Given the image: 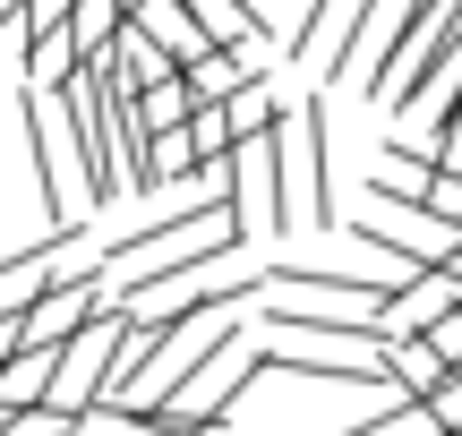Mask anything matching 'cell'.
Returning a JSON list of instances; mask_svg holds the SVG:
<instances>
[{"instance_id":"1","label":"cell","mask_w":462,"mask_h":436,"mask_svg":"<svg viewBox=\"0 0 462 436\" xmlns=\"http://www.w3.org/2000/svg\"><path fill=\"white\" fill-rule=\"evenodd\" d=\"M231 188H240V180H215L198 205H171V214L137 223L129 240H112V249L95 257V274H103V291H112V308L137 300L146 283H163V274H180V266H206V257H231V249H240L248 223L231 214Z\"/></svg>"},{"instance_id":"2","label":"cell","mask_w":462,"mask_h":436,"mask_svg":"<svg viewBox=\"0 0 462 436\" xmlns=\"http://www.w3.org/2000/svg\"><path fill=\"white\" fill-rule=\"evenodd\" d=\"M282 180H291V214L300 223L343 232V205H334V103L326 95L300 103L291 137H282Z\"/></svg>"},{"instance_id":"3","label":"cell","mask_w":462,"mask_h":436,"mask_svg":"<svg viewBox=\"0 0 462 436\" xmlns=\"http://www.w3.org/2000/svg\"><path fill=\"white\" fill-rule=\"evenodd\" d=\"M446 9H454V0H377L343 68H351V77L368 86V95H385V86H394V68L411 60L420 43H429V26H437V17H446Z\"/></svg>"},{"instance_id":"4","label":"cell","mask_w":462,"mask_h":436,"mask_svg":"<svg viewBox=\"0 0 462 436\" xmlns=\"http://www.w3.org/2000/svg\"><path fill=\"white\" fill-rule=\"evenodd\" d=\"M368 9H377V0H309V17H300V34L282 51H291L300 68H317L326 86H343V60H351V43H360Z\"/></svg>"},{"instance_id":"5","label":"cell","mask_w":462,"mask_h":436,"mask_svg":"<svg viewBox=\"0 0 462 436\" xmlns=\"http://www.w3.org/2000/svg\"><path fill=\"white\" fill-rule=\"evenodd\" d=\"M454 68H462V0H454L446 17H437V26H429V43H420L411 60L394 68V86H385L377 103H385V112H411V103L446 95V86H454Z\"/></svg>"},{"instance_id":"6","label":"cell","mask_w":462,"mask_h":436,"mask_svg":"<svg viewBox=\"0 0 462 436\" xmlns=\"http://www.w3.org/2000/svg\"><path fill=\"white\" fill-rule=\"evenodd\" d=\"M360 240L385 249V257H402V266H446V257L462 249V223H446L437 205H402V214H368Z\"/></svg>"},{"instance_id":"7","label":"cell","mask_w":462,"mask_h":436,"mask_svg":"<svg viewBox=\"0 0 462 436\" xmlns=\"http://www.w3.org/2000/svg\"><path fill=\"white\" fill-rule=\"evenodd\" d=\"M437 180H446V154H437L429 137H385L368 197H377V205H429V188H437Z\"/></svg>"},{"instance_id":"8","label":"cell","mask_w":462,"mask_h":436,"mask_svg":"<svg viewBox=\"0 0 462 436\" xmlns=\"http://www.w3.org/2000/svg\"><path fill=\"white\" fill-rule=\"evenodd\" d=\"M257 51H265V43H206L198 60H189V86H198V103H231V95H248V86L265 77Z\"/></svg>"},{"instance_id":"9","label":"cell","mask_w":462,"mask_h":436,"mask_svg":"<svg viewBox=\"0 0 462 436\" xmlns=\"http://www.w3.org/2000/svg\"><path fill=\"white\" fill-rule=\"evenodd\" d=\"M377 359H385V377H394L402 394H420V403H429L437 386H446V351H437L429 334H394V325H385V342H377Z\"/></svg>"},{"instance_id":"10","label":"cell","mask_w":462,"mask_h":436,"mask_svg":"<svg viewBox=\"0 0 462 436\" xmlns=\"http://www.w3.org/2000/svg\"><path fill=\"white\" fill-rule=\"evenodd\" d=\"M446 308H462V291H454V274H446V266H420L411 283H402V300L385 308V325H394V334H429V325L446 317Z\"/></svg>"},{"instance_id":"11","label":"cell","mask_w":462,"mask_h":436,"mask_svg":"<svg viewBox=\"0 0 462 436\" xmlns=\"http://www.w3.org/2000/svg\"><path fill=\"white\" fill-rule=\"evenodd\" d=\"M334 436H446V428H437V411L420 403V394H377L360 420L334 428Z\"/></svg>"},{"instance_id":"12","label":"cell","mask_w":462,"mask_h":436,"mask_svg":"<svg viewBox=\"0 0 462 436\" xmlns=\"http://www.w3.org/2000/svg\"><path fill=\"white\" fill-rule=\"evenodd\" d=\"M51 368H60V342H34V351H9L0 359V411H26L51 394Z\"/></svg>"},{"instance_id":"13","label":"cell","mask_w":462,"mask_h":436,"mask_svg":"<svg viewBox=\"0 0 462 436\" xmlns=\"http://www.w3.org/2000/svg\"><path fill=\"white\" fill-rule=\"evenodd\" d=\"M0 436H86V411L26 403V411H0Z\"/></svg>"},{"instance_id":"14","label":"cell","mask_w":462,"mask_h":436,"mask_svg":"<svg viewBox=\"0 0 462 436\" xmlns=\"http://www.w3.org/2000/svg\"><path fill=\"white\" fill-rule=\"evenodd\" d=\"M429 342L446 351V368H462V308H446V317L429 325Z\"/></svg>"},{"instance_id":"15","label":"cell","mask_w":462,"mask_h":436,"mask_svg":"<svg viewBox=\"0 0 462 436\" xmlns=\"http://www.w3.org/2000/svg\"><path fill=\"white\" fill-rule=\"evenodd\" d=\"M454 377H462V368H454Z\"/></svg>"}]
</instances>
